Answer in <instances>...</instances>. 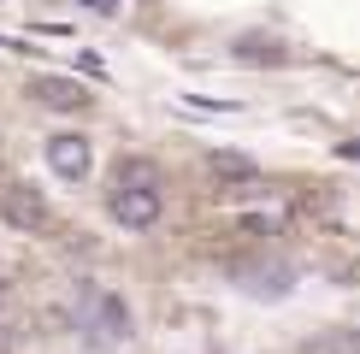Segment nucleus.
I'll return each instance as SVG.
<instances>
[{
	"instance_id": "1",
	"label": "nucleus",
	"mask_w": 360,
	"mask_h": 354,
	"mask_svg": "<svg viewBox=\"0 0 360 354\" xmlns=\"http://www.w3.org/2000/svg\"><path fill=\"white\" fill-rule=\"evenodd\" d=\"M107 213L124 230H148L160 218V171L142 166V159H124L118 166V189L107 195Z\"/></svg>"
},
{
	"instance_id": "2",
	"label": "nucleus",
	"mask_w": 360,
	"mask_h": 354,
	"mask_svg": "<svg viewBox=\"0 0 360 354\" xmlns=\"http://www.w3.org/2000/svg\"><path fill=\"white\" fill-rule=\"evenodd\" d=\"M83 331H89V343H124L130 336V307L112 289H89L83 295Z\"/></svg>"
},
{
	"instance_id": "3",
	"label": "nucleus",
	"mask_w": 360,
	"mask_h": 354,
	"mask_svg": "<svg viewBox=\"0 0 360 354\" xmlns=\"http://www.w3.org/2000/svg\"><path fill=\"white\" fill-rule=\"evenodd\" d=\"M0 218H6L12 230H30V236L53 225V213H48V201H41L36 183H6L0 189Z\"/></svg>"
},
{
	"instance_id": "4",
	"label": "nucleus",
	"mask_w": 360,
	"mask_h": 354,
	"mask_svg": "<svg viewBox=\"0 0 360 354\" xmlns=\"http://www.w3.org/2000/svg\"><path fill=\"white\" fill-rule=\"evenodd\" d=\"M48 166H53V177H65V183H83L89 177V166H95V148H89V136H53L48 142Z\"/></svg>"
},
{
	"instance_id": "5",
	"label": "nucleus",
	"mask_w": 360,
	"mask_h": 354,
	"mask_svg": "<svg viewBox=\"0 0 360 354\" xmlns=\"http://www.w3.org/2000/svg\"><path fill=\"white\" fill-rule=\"evenodd\" d=\"M30 95H36L41 107H65V112H71V107H83V100H89V95H83V88L71 83V77H41L36 88H30Z\"/></svg>"
},
{
	"instance_id": "6",
	"label": "nucleus",
	"mask_w": 360,
	"mask_h": 354,
	"mask_svg": "<svg viewBox=\"0 0 360 354\" xmlns=\"http://www.w3.org/2000/svg\"><path fill=\"white\" fill-rule=\"evenodd\" d=\"M207 171L236 177V183H243V177H254V159H248V154H231V148H213V154H207Z\"/></svg>"
},
{
	"instance_id": "7",
	"label": "nucleus",
	"mask_w": 360,
	"mask_h": 354,
	"mask_svg": "<svg viewBox=\"0 0 360 354\" xmlns=\"http://www.w3.org/2000/svg\"><path fill=\"white\" fill-rule=\"evenodd\" d=\"M236 59H260V65H278L283 53H272L266 41H236Z\"/></svg>"
},
{
	"instance_id": "8",
	"label": "nucleus",
	"mask_w": 360,
	"mask_h": 354,
	"mask_svg": "<svg viewBox=\"0 0 360 354\" xmlns=\"http://www.w3.org/2000/svg\"><path fill=\"white\" fill-rule=\"evenodd\" d=\"M77 6H89V12H101V18H112V12H118V0H77Z\"/></svg>"
},
{
	"instance_id": "9",
	"label": "nucleus",
	"mask_w": 360,
	"mask_h": 354,
	"mask_svg": "<svg viewBox=\"0 0 360 354\" xmlns=\"http://www.w3.org/2000/svg\"><path fill=\"white\" fill-rule=\"evenodd\" d=\"M337 159H360V136L354 142H337Z\"/></svg>"
},
{
	"instance_id": "10",
	"label": "nucleus",
	"mask_w": 360,
	"mask_h": 354,
	"mask_svg": "<svg viewBox=\"0 0 360 354\" xmlns=\"http://www.w3.org/2000/svg\"><path fill=\"white\" fill-rule=\"evenodd\" d=\"M354 354H360V336H354Z\"/></svg>"
}]
</instances>
